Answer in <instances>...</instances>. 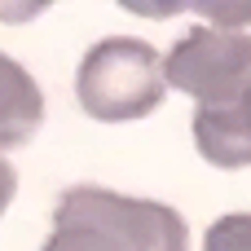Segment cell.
<instances>
[{"instance_id":"2","label":"cell","mask_w":251,"mask_h":251,"mask_svg":"<svg viewBox=\"0 0 251 251\" xmlns=\"http://www.w3.org/2000/svg\"><path fill=\"white\" fill-rule=\"evenodd\" d=\"M75 93H79L84 115H93L101 124L146 119V115L159 110V101L168 93L163 57L146 40H128V35L101 40L79 62Z\"/></svg>"},{"instance_id":"5","label":"cell","mask_w":251,"mask_h":251,"mask_svg":"<svg viewBox=\"0 0 251 251\" xmlns=\"http://www.w3.org/2000/svg\"><path fill=\"white\" fill-rule=\"evenodd\" d=\"M44 119V97L31 71H22L13 57L0 53V150L26 146L31 132Z\"/></svg>"},{"instance_id":"3","label":"cell","mask_w":251,"mask_h":251,"mask_svg":"<svg viewBox=\"0 0 251 251\" xmlns=\"http://www.w3.org/2000/svg\"><path fill=\"white\" fill-rule=\"evenodd\" d=\"M163 79L199 106L234 97L251 79V35L229 26H194L163 57Z\"/></svg>"},{"instance_id":"1","label":"cell","mask_w":251,"mask_h":251,"mask_svg":"<svg viewBox=\"0 0 251 251\" xmlns=\"http://www.w3.org/2000/svg\"><path fill=\"white\" fill-rule=\"evenodd\" d=\"M53 229L79 234L97 251H190V229L181 212L150 199L110 194L97 185L66 190L57 199Z\"/></svg>"},{"instance_id":"7","label":"cell","mask_w":251,"mask_h":251,"mask_svg":"<svg viewBox=\"0 0 251 251\" xmlns=\"http://www.w3.org/2000/svg\"><path fill=\"white\" fill-rule=\"evenodd\" d=\"M44 251H97V247H93V243H84L79 234L53 229V234H49V243H44Z\"/></svg>"},{"instance_id":"8","label":"cell","mask_w":251,"mask_h":251,"mask_svg":"<svg viewBox=\"0 0 251 251\" xmlns=\"http://www.w3.org/2000/svg\"><path fill=\"white\" fill-rule=\"evenodd\" d=\"M13 194H18V172L0 159V216H4V207L13 203Z\"/></svg>"},{"instance_id":"4","label":"cell","mask_w":251,"mask_h":251,"mask_svg":"<svg viewBox=\"0 0 251 251\" xmlns=\"http://www.w3.org/2000/svg\"><path fill=\"white\" fill-rule=\"evenodd\" d=\"M194 146L212 168H251V79L225 101L194 106Z\"/></svg>"},{"instance_id":"6","label":"cell","mask_w":251,"mask_h":251,"mask_svg":"<svg viewBox=\"0 0 251 251\" xmlns=\"http://www.w3.org/2000/svg\"><path fill=\"white\" fill-rule=\"evenodd\" d=\"M203 251H251V212H229V216H221V221L207 229Z\"/></svg>"}]
</instances>
